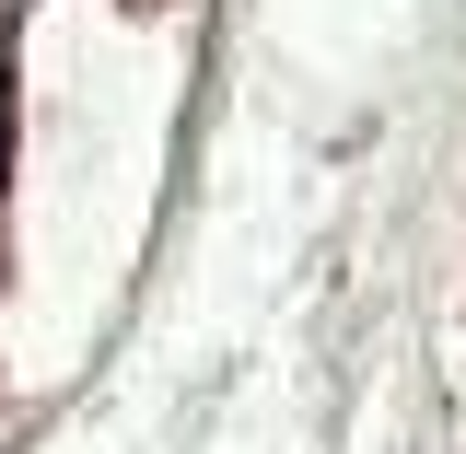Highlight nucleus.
Segmentation results:
<instances>
[{"label": "nucleus", "instance_id": "f257e3e1", "mask_svg": "<svg viewBox=\"0 0 466 454\" xmlns=\"http://www.w3.org/2000/svg\"><path fill=\"white\" fill-rule=\"evenodd\" d=\"M0 128H12V94H0ZM0 152H12V140H0Z\"/></svg>", "mask_w": 466, "mask_h": 454}]
</instances>
